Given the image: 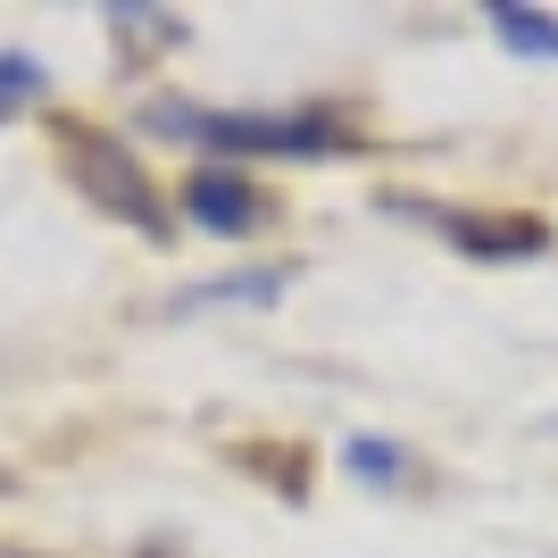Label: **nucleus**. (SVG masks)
<instances>
[{"mask_svg":"<svg viewBox=\"0 0 558 558\" xmlns=\"http://www.w3.org/2000/svg\"><path fill=\"white\" fill-rule=\"evenodd\" d=\"M150 125L192 150H209V167H242V159H342L359 150V125H350L333 100H301V109H175L159 100Z\"/></svg>","mask_w":558,"mask_h":558,"instance_id":"obj_1","label":"nucleus"},{"mask_svg":"<svg viewBox=\"0 0 558 558\" xmlns=\"http://www.w3.org/2000/svg\"><path fill=\"white\" fill-rule=\"evenodd\" d=\"M384 209L409 217V226H434L450 251H466V258H542V251H550V226H542V217L442 209V201H417V192H384Z\"/></svg>","mask_w":558,"mask_h":558,"instance_id":"obj_2","label":"nucleus"},{"mask_svg":"<svg viewBox=\"0 0 558 558\" xmlns=\"http://www.w3.org/2000/svg\"><path fill=\"white\" fill-rule=\"evenodd\" d=\"M68 159H75V184L93 192L109 217H125V226L150 233V242H167L159 192L142 184V167H134V159H117V142H109V134H84V125H68Z\"/></svg>","mask_w":558,"mask_h":558,"instance_id":"obj_3","label":"nucleus"},{"mask_svg":"<svg viewBox=\"0 0 558 558\" xmlns=\"http://www.w3.org/2000/svg\"><path fill=\"white\" fill-rule=\"evenodd\" d=\"M184 217L201 233H258L267 192H258L242 167H192V175H184Z\"/></svg>","mask_w":558,"mask_h":558,"instance_id":"obj_4","label":"nucleus"},{"mask_svg":"<svg viewBox=\"0 0 558 558\" xmlns=\"http://www.w3.org/2000/svg\"><path fill=\"white\" fill-rule=\"evenodd\" d=\"M342 466H350V484H367V492H400L409 475H417V459H409L400 442H384V434H350Z\"/></svg>","mask_w":558,"mask_h":558,"instance_id":"obj_5","label":"nucleus"},{"mask_svg":"<svg viewBox=\"0 0 558 558\" xmlns=\"http://www.w3.org/2000/svg\"><path fill=\"white\" fill-rule=\"evenodd\" d=\"M484 17H492V34H500L509 50H525V59H558V17H550V9H517V0H492Z\"/></svg>","mask_w":558,"mask_h":558,"instance_id":"obj_6","label":"nucleus"},{"mask_svg":"<svg viewBox=\"0 0 558 558\" xmlns=\"http://www.w3.org/2000/svg\"><path fill=\"white\" fill-rule=\"evenodd\" d=\"M25 100H43V68L25 50H0V117H17Z\"/></svg>","mask_w":558,"mask_h":558,"instance_id":"obj_7","label":"nucleus"}]
</instances>
